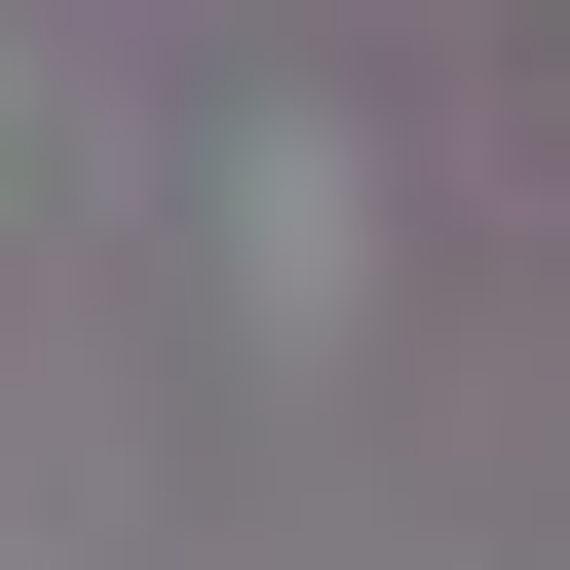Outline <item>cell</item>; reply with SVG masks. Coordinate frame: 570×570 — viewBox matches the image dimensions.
Masks as SVG:
<instances>
[{"mask_svg":"<svg viewBox=\"0 0 570 570\" xmlns=\"http://www.w3.org/2000/svg\"><path fill=\"white\" fill-rule=\"evenodd\" d=\"M0 153H39V115H0Z\"/></svg>","mask_w":570,"mask_h":570,"instance_id":"6da1fadb","label":"cell"}]
</instances>
